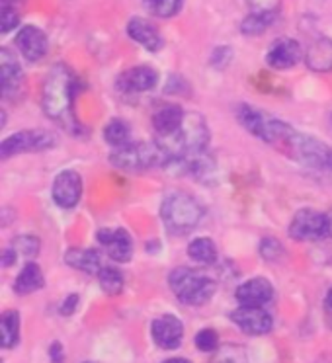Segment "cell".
<instances>
[{"mask_svg":"<svg viewBox=\"0 0 332 363\" xmlns=\"http://www.w3.org/2000/svg\"><path fill=\"white\" fill-rule=\"evenodd\" d=\"M79 90L77 77L65 63L55 65L48 77L43 80V92H41V104L45 116L63 123L69 131L79 133L80 125L72 113V102Z\"/></svg>","mask_w":332,"mask_h":363,"instance_id":"obj_1","label":"cell"},{"mask_svg":"<svg viewBox=\"0 0 332 363\" xmlns=\"http://www.w3.org/2000/svg\"><path fill=\"white\" fill-rule=\"evenodd\" d=\"M157 143L166 150L168 158L201 155L206 152L207 143H209V129L206 125V119L198 113H186L178 131Z\"/></svg>","mask_w":332,"mask_h":363,"instance_id":"obj_2","label":"cell"},{"mask_svg":"<svg viewBox=\"0 0 332 363\" xmlns=\"http://www.w3.org/2000/svg\"><path fill=\"white\" fill-rule=\"evenodd\" d=\"M280 150H284L287 157L297 160L299 164L332 178V147L324 145L323 141H319L315 137L297 133L293 129L292 133L285 137Z\"/></svg>","mask_w":332,"mask_h":363,"instance_id":"obj_3","label":"cell"},{"mask_svg":"<svg viewBox=\"0 0 332 363\" xmlns=\"http://www.w3.org/2000/svg\"><path fill=\"white\" fill-rule=\"evenodd\" d=\"M168 285L180 303L190 307H201L211 301L217 291L215 279L204 276L194 268H176L168 274Z\"/></svg>","mask_w":332,"mask_h":363,"instance_id":"obj_4","label":"cell"},{"mask_svg":"<svg viewBox=\"0 0 332 363\" xmlns=\"http://www.w3.org/2000/svg\"><path fill=\"white\" fill-rule=\"evenodd\" d=\"M204 217V207L194 196L176 191L162 201L160 206V219L165 229L172 235H186L199 225Z\"/></svg>","mask_w":332,"mask_h":363,"instance_id":"obj_5","label":"cell"},{"mask_svg":"<svg viewBox=\"0 0 332 363\" xmlns=\"http://www.w3.org/2000/svg\"><path fill=\"white\" fill-rule=\"evenodd\" d=\"M111 166L126 172H143L168 162L166 150L158 143H127L123 147L114 149L110 155Z\"/></svg>","mask_w":332,"mask_h":363,"instance_id":"obj_6","label":"cell"},{"mask_svg":"<svg viewBox=\"0 0 332 363\" xmlns=\"http://www.w3.org/2000/svg\"><path fill=\"white\" fill-rule=\"evenodd\" d=\"M57 137L51 131L32 129V131H20L6 137L0 145V157L10 158L22 155V152H40V150L55 147Z\"/></svg>","mask_w":332,"mask_h":363,"instance_id":"obj_7","label":"cell"},{"mask_svg":"<svg viewBox=\"0 0 332 363\" xmlns=\"http://www.w3.org/2000/svg\"><path fill=\"white\" fill-rule=\"evenodd\" d=\"M289 237L295 240H319V238L328 237L326 213H319L313 209L297 211L289 223Z\"/></svg>","mask_w":332,"mask_h":363,"instance_id":"obj_8","label":"cell"},{"mask_svg":"<svg viewBox=\"0 0 332 363\" xmlns=\"http://www.w3.org/2000/svg\"><path fill=\"white\" fill-rule=\"evenodd\" d=\"M231 320L248 336H266L274 330V316L264 307L240 305L231 313Z\"/></svg>","mask_w":332,"mask_h":363,"instance_id":"obj_9","label":"cell"},{"mask_svg":"<svg viewBox=\"0 0 332 363\" xmlns=\"http://www.w3.org/2000/svg\"><path fill=\"white\" fill-rule=\"evenodd\" d=\"M24 86V72L18 63L16 55L9 48L0 49V88L4 100H14L22 94Z\"/></svg>","mask_w":332,"mask_h":363,"instance_id":"obj_10","label":"cell"},{"mask_svg":"<svg viewBox=\"0 0 332 363\" xmlns=\"http://www.w3.org/2000/svg\"><path fill=\"white\" fill-rule=\"evenodd\" d=\"M150 336L160 350H176L184 340V324L176 315H160L150 323Z\"/></svg>","mask_w":332,"mask_h":363,"instance_id":"obj_11","label":"cell"},{"mask_svg":"<svg viewBox=\"0 0 332 363\" xmlns=\"http://www.w3.org/2000/svg\"><path fill=\"white\" fill-rule=\"evenodd\" d=\"M98 242L106 248V252L114 262L126 264L133 256V240L126 229H102L98 230Z\"/></svg>","mask_w":332,"mask_h":363,"instance_id":"obj_12","label":"cell"},{"mask_svg":"<svg viewBox=\"0 0 332 363\" xmlns=\"http://www.w3.org/2000/svg\"><path fill=\"white\" fill-rule=\"evenodd\" d=\"M238 305L245 307H266L274 299V285L266 277H253L240 284L235 291Z\"/></svg>","mask_w":332,"mask_h":363,"instance_id":"obj_13","label":"cell"},{"mask_svg":"<svg viewBox=\"0 0 332 363\" xmlns=\"http://www.w3.org/2000/svg\"><path fill=\"white\" fill-rule=\"evenodd\" d=\"M82 196V180L77 172L65 170L53 182V199L59 207L72 209Z\"/></svg>","mask_w":332,"mask_h":363,"instance_id":"obj_14","label":"cell"},{"mask_svg":"<svg viewBox=\"0 0 332 363\" xmlns=\"http://www.w3.org/2000/svg\"><path fill=\"white\" fill-rule=\"evenodd\" d=\"M301 57H303V51H301L299 43L289 38H284V40H277L270 45L268 53H266V63L276 71H285V69H292L299 63Z\"/></svg>","mask_w":332,"mask_h":363,"instance_id":"obj_15","label":"cell"},{"mask_svg":"<svg viewBox=\"0 0 332 363\" xmlns=\"http://www.w3.org/2000/svg\"><path fill=\"white\" fill-rule=\"evenodd\" d=\"M158 72L150 67H133L121 72L118 79V90L123 94H139V92H147L150 88L157 86Z\"/></svg>","mask_w":332,"mask_h":363,"instance_id":"obj_16","label":"cell"},{"mask_svg":"<svg viewBox=\"0 0 332 363\" xmlns=\"http://www.w3.org/2000/svg\"><path fill=\"white\" fill-rule=\"evenodd\" d=\"M16 48L26 61L35 63L48 53V35L35 26H24L16 35Z\"/></svg>","mask_w":332,"mask_h":363,"instance_id":"obj_17","label":"cell"},{"mask_svg":"<svg viewBox=\"0 0 332 363\" xmlns=\"http://www.w3.org/2000/svg\"><path fill=\"white\" fill-rule=\"evenodd\" d=\"M184 118H186V111L180 106H176V104H168V106H162L160 110L155 111V116H153V129L157 133L158 141L176 133L178 127L182 125Z\"/></svg>","mask_w":332,"mask_h":363,"instance_id":"obj_18","label":"cell"},{"mask_svg":"<svg viewBox=\"0 0 332 363\" xmlns=\"http://www.w3.org/2000/svg\"><path fill=\"white\" fill-rule=\"evenodd\" d=\"M237 119L240 125L245 127L248 133H253L254 137H258L262 141L266 143L270 133V125H272V119L266 113H262L260 110H256L253 106H238L237 108Z\"/></svg>","mask_w":332,"mask_h":363,"instance_id":"obj_19","label":"cell"},{"mask_svg":"<svg viewBox=\"0 0 332 363\" xmlns=\"http://www.w3.org/2000/svg\"><path fill=\"white\" fill-rule=\"evenodd\" d=\"M127 33H129L131 40L137 41V43L143 45L147 51H158V49L162 48V38H160L158 30L150 24V22L143 20V18H133V20H129V24H127Z\"/></svg>","mask_w":332,"mask_h":363,"instance_id":"obj_20","label":"cell"},{"mask_svg":"<svg viewBox=\"0 0 332 363\" xmlns=\"http://www.w3.org/2000/svg\"><path fill=\"white\" fill-rule=\"evenodd\" d=\"M65 262L71 266V268L84 272L88 276H98L102 266V256L98 250L92 248H71L65 254Z\"/></svg>","mask_w":332,"mask_h":363,"instance_id":"obj_21","label":"cell"},{"mask_svg":"<svg viewBox=\"0 0 332 363\" xmlns=\"http://www.w3.org/2000/svg\"><path fill=\"white\" fill-rule=\"evenodd\" d=\"M305 63L311 71L331 72L332 71V40L321 38L309 48Z\"/></svg>","mask_w":332,"mask_h":363,"instance_id":"obj_22","label":"cell"},{"mask_svg":"<svg viewBox=\"0 0 332 363\" xmlns=\"http://www.w3.org/2000/svg\"><path fill=\"white\" fill-rule=\"evenodd\" d=\"M43 285H45V277L41 268L35 262H28L14 281V291L16 295H30V293L40 291Z\"/></svg>","mask_w":332,"mask_h":363,"instance_id":"obj_23","label":"cell"},{"mask_svg":"<svg viewBox=\"0 0 332 363\" xmlns=\"http://www.w3.org/2000/svg\"><path fill=\"white\" fill-rule=\"evenodd\" d=\"M20 342V313L6 311L0 316V346L12 350Z\"/></svg>","mask_w":332,"mask_h":363,"instance_id":"obj_24","label":"cell"},{"mask_svg":"<svg viewBox=\"0 0 332 363\" xmlns=\"http://www.w3.org/2000/svg\"><path fill=\"white\" fill-rule=\"evenodd\" d=\"M104 139L114 149L123 147L127 143H131V127L123 119H110L106 127H104Z\"/></svg>","mask_w":332,"mask_h":363,"instance_id":"obj_25","label":"cell"},{"mask_svg":"<svg viewBox=\"0 0 332 363\" xmlns=\"http://www.w3.org/2000/svg\"><path fill=\"white\" fill-rule=\"evenodd\" d=\"M188 256L198 264L211 266L217 262V248H215L211 238H196L188 246Z\"/></svg>","mask_w":332,"mask_h":363,"instance_id":"obj_26","label":"cell"},{"mask_svg":"<svg viewBox=\"0 0 332 363\" xmlns=\"http://www.w3.org/2000/svg\"><path fill=\"white\" fill-rule=\"evenodd\" d=\"M277 12H250L248 16L243 20L240 30L245 35H260L268 30L270 26L274 24Z\"/></svg>","mask_w":332,"mask_h":363,"instance_id":"obj_27","label":"cell"},{"mask_svg":"<svg viewBox=\"0 0 332 363\" xmlns=\"http://www.w3.org/2000/svg\"><path fill=\"white\" fill-rule=\"evenodd\" d=\"M98 281H100V287L106 295L110 297H116L119 293L123 291L126 287V279H123V274L119 272L118 268H110V266H104L98 274Z\"/></svg>","mask_w":332,"mask_h":363,"instance_id":"obj_28","label":"cell"},{"mask_svg":"<svg viewBox=\"0 0 332 363\" xmlns=\"http://www.w3.org/2000/svg\"><path fill=\"white\" fill-rule=\"evenodd\" d=\"M209 363H250L248 354L238 344H223L214 352Z\"/></svg>","mask_w":332,"mask_h":363,"instance_id":"obj_29","label":"cell"},{"mask_svg":"<svg viewBox=\"0 0 332 363\" xmlns=\"http://www.w3.org/2000/svg\"><path fill=\"white\" fill-rule=\"evenodd\" d=\"M184 0H145V6L150 14L158 18H172L182 9Z\"/></svg>","mask_w":332,"mask_h":363,"instance_id":"obj_30","label":"cell"},{"mask_svg":"<svg viewBox=\"0 0 332 363\" xmlns=\"http://www.w3.org/2000/svg\"><path fill=\"white\" fill-rule=\"evenodd\" d=\"M194 344L199 352L204 354H214L215 350L219 347V334L214 328H201L194 338Z\"/></svg>","mask_w":332,"mask_h":363,"instance_id":"obj_31","label":"cell"},{"mask_svg":"<svg viewBox=\"0 0 332 363\" xmlns=\"http://www.w3.org/2000/svg\"><path fill=\"white\" fill-rule=\"evenodd\" d=\"M258 250H260V256L266 262H277L282 260V256H284V246H282V242L274 237L262 238L260 248H258Z\"/></svg>","mask_w":332,"mask_h":363,"instance_id":"obj_32","label":"cell"},{"mask_svg":"<svg viewBox=\"0 0 332 363\" xmlns=\"http://www.w3.org/2000/svg\"><path fill=\"white\" fill-rule=\"evenodd\" d=\"M14 248L20 254H24L26 258H33L40 252V240L32 235H20L14 238Z\"/></svg>","mask_w":332,"mask_h":363,"instance_id":"obj_33","label":"cell"},{"mask_svg":"<svg viewBox=\"0 0 332 363\" xmlns=\"http://www.w3.org/2000/svg\"><path fill=\"white\" fill-rule=\"evenodd\" d=\"M18 22H20V16H18L16 9L10 2H2V10H0V30H2V33L12 32Z\"/></svg>","mask_w":332,"mask_h":363,"instance_id":"obj_34","label":"cell"},{"mask_svg":"<svg viewBox=\"0 0 332 363\" xmlns=\"http://www.w3.org/2000/svg\"><path fill=\"white\" fill-rule=\"evenodd\" d=\"M233 59V51H231L227 45H223V48H217L214 51V57H211V65L217 67V69H223V67H227L229 61Z\"/></svg>","mask_w":332,"mask_h":363,"instance_id":"obj_35","label":"cell"},{"mask_svg":"<svg viewBox=\"0 0 332 363\" xmlns=\"http://www.w3.org/2000/svg\"><path fill=\"white\" fill-rule=\"evenodd\" d=\"M80 305V295L77 293H71L69 297H65V301L61 303V307H59V315L61 316H71L77 313V308Z\"/></svg>","mask_w":332,"mask_h":363,"instance_id":"obj_36","label":"cell"},{"mask_svg":"<svg viewBox=\"0 0 332 363\" xmlns=\"http://www.w3.org/2000/svg\"><path fill=\"white\" fill-rule=\"evenodd\" d=\"M253 12H277L280 0H246Z\"/></svg>","mask_w":332,"mask_h":363,"instance_id":"obj_37","label":"cell"},{"mask_svg":"<svg viewBox=\"0 0 332 363\" xmlns=\"http://www.w3.org/2000/svg\"><path fill=\"white\" fill-rule=\"evenodd\" d=\"M49 362L51 363H65V347L61 342H51L48 350Z\"/></svg>","mask_w":332,"mask_h":363,"instance_id":"obj_38","label":"cell"},{"mask_svg":"<svg viewBox=\"0 0 332 363\" xmlns=\"http://www.w3.org/2000/svg\"><path fill=\"white\" fill-rule=\"evenodd\" d=\"M16 258H18L16 248H6V250L2 252V266H4V268L14 266V264H16Z\"/></svg>","mask_w":332,"mask_h":363,"instance_id":"obj_39","label":"cell"},{"mask_svg":"<svg viewBox=\"0 0 332 363\" xmlns=\"http://www.w3.org/2000/svg\"><path fill=\"white\" fill-rule=\"evenodd\" d=\"M160 363H192L190 359H186V357H168V359H165V362Z\"/></svg>","mask_w":332,"mask_h":363,"instance_id":"obj_40","label":"cell"},{"mask_svg":"<svg viewBox=\"0 0 332 363\" xmlns=\"http://www.w3.org/2000/svg\"><path fill=\"white\" fill-rule=\"evenodd\" d=\"M326 219H328V237H332V209L326 213Z\"/></svg>","mask_w":332,"mask_h":363,"instance_id":"obj_41","label":"cell"},{"mask_svg":"<svg viewBox=\"0 0 332 363\" xmlns=\"http://www.w3.org/2000/svg\"><path fill=\"white\" fill-rule=\"evenodd\" d=\"M326 308H331L332 311V289L326 293Z\"/></svg>","mask_w":332,"mask_h":363,"instance_id":"obj_42","label":"cell"},{"mask_svg":"<svg viewBox=\"0 0 332 363\" xmlns=\"http://www.w3.org/2000/svg\"><path fill=\"white\" fill-rule=\"evenodd\" d=\"M4 2H10V0H4Z\"/></svg>","mask_w":332,"mask_h":363,"instance_id":"obj_43","label":"cell"},{"mask_svg":"<svg viewBox=\"0 0 332 363\" xmlns=\"http://www.w3.org/2000/svg\"><path fill=\"white\" fill-rule=\"evenodd\" d=\"M331 123H332V116H331Z\"/></svg>","mask_w":332,"mask_h":363,"instance_id":"obj_44","label":"cell"},{"mask_svg":"<svg viewBox=\"0 0 332 363\" xmlns=\"http://www.w3.org/2000/svg\"><path fill=\"white\" fill-rule=\"evenodd\" d=\"M84 363H92V362H84Z\"/></svg>","mask_w":332,"mask_h":363,"instance_id":"obj_45","label":"cell"}]
</instances>
